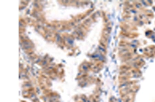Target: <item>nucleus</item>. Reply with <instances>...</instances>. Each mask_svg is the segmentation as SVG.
I'll return each mask as SVG.
<instances>
[{"label":"nucleus","instance_id":"nucleus-1","mask_svg":"<svg viewBox=\"0 0 155 102\" xmlns=\"http://www.w3.org/2000/svg\"><path fill=\"white\" fill-rule=\"evenodd\" d=\"M144 53L146 56L151 58L155 56V46H151L144 49Z\"/></svg>","mask_w":155,"mask_h":102}]
</instances>
